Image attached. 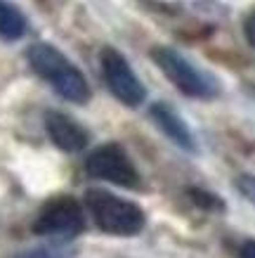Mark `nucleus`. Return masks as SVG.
<instances>
[{"label":"nucleus","mask_w":255,"mask_h":258,"mask_svg":"<svg viewBox=\"0 0 255 258\" xmlns=\"http://www.w3.org/2000/svg\"><path fill=\"white\" fill-rule=\"evenodd\" d=\"M26 59L31 64V69L45 83H50L54 93L62 95L64 100L73 102V104H85L90 100V86L85 81L83 71L54 45L36 43V45L29 47Z\"/></svg>","instance_id":"1"},{"label":"nucleus","mask_w":255,"mask_h":258,"mask_svg":"<svg viewBox=\"0 0 255 258\" xmlns=\"http://www.w3.org/2000/svg\"><path fill=\"white\" fill-rule=\"evenodd\" d=\"M85 206L93 216L95 225L107 235L132 237L144 227V211L137 204L128 202L109 189L90 187L85 192Z\"/></svg>","instance_id":"2"},{"label":"nucleus","mask_w":255,"mask_h":258,"mask_svg":"<svg viewBox=\"0 0 255 258\" xmlns=\"http://www.w3.org/2000/svg\"><path fill=\"white\" fill-rule=\"evenodd\" d=\"M151 59L168 76V81L178 88L180 93L196 97V100H210V97L217 95L215 81L210 79L208 74L199 71L187 57L175 52L173 47H163V45L154 47L151 50Z\"/></svg>","instance_id":"3"},{"label":"nucleus","mask_w":255,"mask_h":258,"mask_svg":"<svg viewBox=\"0 0 255 258\" xmlns=\"http://www.w3.org/2000/svg\"><path fill=\"white\" fill-rule=\"evenodd\" d=\"M45 131L50 135V140L54 142V147H59L62 152H80L88 147L90 135L76 118L66 116L62 111H47L45 114Z\"/></svg>","instance_id":"7"},{"label":"nucleus","mask_w":255,"mask_h":258,"mask_svg":"<svg viewBox=\"0 0 255 258\" xmlns=\"http://www.w3.org/2000/svg\"><path fill=\"white\" fill-rule=\"evenodd\" d=\"M85 171L97 180H107L118 187H137L139 173L130 161L128 152L116 142L93 149L85 159Z\"/></svg>","instance_id":"4"},{"label":"nucleus","mask_w":255,"mask_h":258,"mask_svg":"<svg viewBox=\"0 0 255 258\" xmlns=\"http://www.w3.org/2000/svg\"><path fill=\"white\" fill-rule=\"evenodd\" d=\"M26 33V17L22 10L12 5L10 0H0V38L3 40H19Z\"/></svg>","instance_id":"9"},{"label":"nucleus","mask_w":255,"mask_h":258,"mask_svg":"<svg viewBox=\"0 0 255 258\" xmlns=\"http://www.w3.org/2000/svg\"><path fill=\"white\" fill-rule=\"evenodd\" d=\"M243 33H246V40L248 45L255 50V12L246 19V24H243Z\"/></svg>","instance_id":"11"},{"label":"nucleus","mask_w":255,"mask_h":258,"mask_svg":"<svg viewBox=\"0 0 255 258\" xmlns=\"http://www.w3.org/2000/svg\"><path fill=\"white\" fill-rule=\"evenodd\" d=\"M100 67H102V76L107 81L109 90L114 93L118 102H123L125 107H139L147 90L139 83L137 74L132 71L130 62L125 59L116 47H104L100 52Z\"/></svg>","instance_id":"6"},{"label":"nucleus","mask_w":255,"mask_h":258,"mask_svg":"<svg viewBox=\"0 0 255 258\" xmlns=\"http://www.w3.org/2000/svg\"><path fill=\"white\" fill-rule=\"evenodd\" d=\"M73 253L76 251L64 246V244H40V246L17 253L15 258H73Z\"/></svg>","instance_id":"10"},{"label":"nucleus","mask_w":255,"mask_h":258,"mask_svg":"<svg viewBox=\"0 0 255 258\" xmlns=\"http://www.w3.org/2000/svg\"><path fill=\"white\" fill-rule=\"evenodd\" d=\"M241 258H255V239H246L241 244V251H239Z\"/></svg>","instance_id":"12"},{"label":"nucleus","mask_w":255,"mask_h":258,"mask_svg":"<svg viewBox=\"0 0 255 258\" xmlns=\"http://www.w3.org/2000/svg\"><path fill=\"white\" fill-rule=\"evenodd\" d=\"M85 227L83 206L73 197H54L36 216L33 232L43 237H76Z\"/></svg>","instance_id":"5"},{"label":"nucleus","mask_w":255,"mask_h":258,"mask_svg":"<svg viewBox=\"0 0 255 258\" xmlns=\"http://www.w3.org/2000/svg\"><path fill=\"white\" fill-rule=\"evenodd\" d=\"M239 187L243 189L248 197H253V199H255V178H241L239 180Z\"/></svg>","instance_id":"13"},{"label":"nucleus","mask_w":255,"mask_h":258,"mask_svg":"<svg viewBox=\"0 0 255 258\" xmlns=\"http://www.w3.org/2000/svg\"><path fill=\"white\" fill-rule=\"evenodd\" d=\"M149 116H151V121H154L156 125H158V131H163V135H168L178 147L187 149V152H194L196 145H194L192 131H189V125L182 121V116H180L170 104H165V102H156V104H151Z\"/></svg>","instance_id":"8"}]
</instances>
